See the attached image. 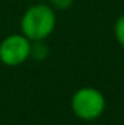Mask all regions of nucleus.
Instances as JSON below:
<instances>
[{"mask_svg": "<svg viewBox=\"0 0 124 125\" xmlns=\"http://www.w3.org/2000/svg\"><path fill=\"white\" fill-rule=\"evenodd\" d=\"M56 12L50 4L37 3L25 10L21 18V33L31 41L47 39L56 28Z\"/></svg>", "mask_w": 124, "mask_h": 125, "instance_id": "obj_1", "label": "nucleus"}, {"mask_svg": "<svg viewBox=\"0 0 124 125\" xmlns=\"http://www.w3.org/2000/svg\"><path fill=\"white\" fill-rule=\"evenodd\" d=\"M72 112L82 121L98 119L107 108V100L102 92L98 89L86 86L76 90L70 100Z\"/></svg>", "mask_w": 124, "mask_h": 125, "instance_id": "obj_2", "label": "nucleus"}, {"mask_svg": "<svg viewBox=\"0 0 124 125\" xmlns=\"http://www.w3.org/2000/svg\"><path fill=\"white\" fill-rule=\"evenodd\" d=\"M31 58V39L24 33H12L0 42V61L7 67L22 65Z\"/></svg>", "mask_w": 124, "mask_h": 125, "instance_id": "obj_3", "label": "nucleus"}, {"mask_svg": "<svg viewBox=\"0 0 124 125\" xmlns=\"http://www.w3.org/2000/svg\"><path fill=\"white\" fill-rule=\"evenodd\" d=\"M48 54V48L44 45V41H31V57L37 60L45 58Z\"/></svg>", "mask_w": 124, "mask_h": 125, "instance_id": "obj_4", "label": "nucleus"}, {"mask_svg": "<svg viewBox=\"0 0 124 125\" xmlns=\"http://www.w3.org/2000/svg\"><path fill=\"white\" fill-rule=\"evenodd\" d=\"M114 36L117 39V42L121 45V48H124V15H121L114 25Z\"/></svg>", "mask_w": 124, "mask_h": 125, "instance_id": "obj_5", "label": "nucleus"}, {"mask_svg": "<svg viewBox=\"0 0 124 125\" xmlns=\"http://www.w3.org/2000/svg\"><path fill=\"white\" fill-rule=\"evenodd\" d=\"M48 4L54 10H66L73 4V0H48Z\"/></svg>", "mask_w": 124, "mask_h": 125, "instance_id": "obj_6", "label": "nucleus"}]
</instances>
